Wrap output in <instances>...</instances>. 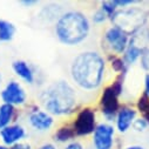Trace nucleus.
Returning a JSON list of instances; mask_svg holds the SVG:
<instances>
[{"label":"nucleus","instance_id":"nucleus-28","mask_svg":"<svg viewBox=\"0 0 149 149\" xmlns=\"http://www.w3.org/2000/svg\"><path fill=\"white\" fill-rule=\"evenodd\" d=\"M39 149H56V148H55V146L52 144V143H45V144H42Z\"/></svg>","mask_w":149,"mask_h":149},{"label":"nucleus","instance_id":"nucleus-25","mask_svg":"<svg viewBox=\"0 0 149 149\" xmlns=\"http://www.w3.org/2000/svg\"><path fill=\"white\" fill-rule=\"evenodd\" d=\"M10 149H31V144L25 143V142H19V143H15L14 146L10 147Z\"/></svg>","mask_w":149,"mask_h":149},{"label":"nucleus","instance_id":"nucleus-26","mask_svg":"<svg viewBox=\"0 0 149 149\" xmlns=\"http://www.w3.org/2000/svg\"><path fill=\"white\" fill-rule=\"evenodd\" d=\"M20 4L24 5L25 7H32L38 4V1H36V0H22V1H20Z\"/></svg>","mask_w":149,"mask_h":149},{"label":"nucleus","instance_id":"nucleus-11","mask_svg":"<svg viewBox=\"0 0 149 149\" xmlns=\"http://www.w3.org/2000/svg\"><path fill=\"white\" fill-rule=\"evenodd\" d=\"M28 122H29L31 127H33L35 130L47 132L53 127L54 119L49 113H47L46 110L35 109V110H32L29 113Z\"/></svg>","mask_w":149,"mask_h":149},{"label":"nucleus","instance_id":"nucleus-17","mask_svg":"<svg viewBox=\"0 0 149 149\" xmlns=\"http://www.w3.org/2000/svg\"><path fill=\"white\" fill-rule=\"evenodd\" d=\"M74 136H75V132H74L73 127H61L56 130L54 137H55V141L58 142H68L70 141Z\"/></svg>","mask_w":149,"mask_h":149},{"label":"nucleus","instance_id":"nucleus-10","mask_svg":"<svg viewBox=\"0 0 149 149\" xmlns=\"http://www.w3.org/2000/svg\"><path fill=\"white\" fill-rule=\"evenodd\" d=\"M25 137H26V129L18 123H12L0 129V139H1L4 146L8 148L14 146L15 143L22 142Z\"/></svg>","mask_w":149,"mask_h":149},{"label":"nucleus","instance_id":"nucleus-4","mask_svg":"<svg viewBox=\"0 0 149 149\" xmlns=\"http://www.w3.org/2000/svg\"><path fill=\"white\" fill-rule=\"evenodd\" d=\"M147 19L148 13L139 7L118 10L110 18L115 27L120 28L128 35L135 34L137 31H140L146 24Z\"/></svg>","mask_w":149,"mask_h":149},{"label":"nucleus","instance_id":"nucleus-3","mask_svg":"<svg viewBox=\"0 0 149 149\" xmlns=\"http://www.w3.org/2000/svg\"><path fill=\"white\" fill-rule=\"evenodd\" d=\"M41 102L47 113L53 115H66L77 106V93L67 81L53 82L41 93Z\"/></svg>","mask_w":149,"mask_h":149},{"label":"nucleus","instance_id":"nucleus-14","mask_svg":"<svg viewBox=\"0 0 149 149\" xmlns=\"http://www.w3.org/2000/svg\"><path fill=\"white\" fill-rule=\"evenodd\" d=\"M17 114V109L14 106L1 103L0 104V129L12 125Z\"/></svg>","mask_w":149,"mask_h":149},{"label":"nucleus","instance_id":"nucleus-15","mask_svg":"<svg viewBox=\"0 0 149 149\" xmlns=\"http://www.w3.org/2000/svg\"><path fill=\"white\" fill-rule=\"evenodd\" d=\"M144 49H146V48H144ZM144 49H143L142 47L135 45L134 42H132L130 39H129V44H128L127 49H126L125 53H123V59H122V60L125 61V63H126L127 66L133 65L134 62H136V61L141 58V55H142V53H143Z\"/></svg>","mask_w":149,"mask_h":149},{"label":"nucleus","instance_id":"nucleus-29","mask_svg":"<svg viewBox=\"0 0 149 149\" xmlns=\"http://www.w3.org/2000/svg\"><path fill=\"white\" fill-rule=\"evenodd\" d=\"M125 149H144L142 146H128Z\"/></svg>","mask_w":149,"mask_h":149},{"label":"nucleus","instance_id":"nucleus-27","mask_svg":"<svg viewBox=\"0 0 149 149\" xmlns=\"http://www.w3.org/2000/svg\"><path fill=\"white\" fill-rule=\"evenodd\" d=\"M144 94L149 96V74H147L144 78Z\"/></svg>","mask_w":149,"mask_h":149},{"label":"nucleus","instance_id":"nucleus-7","mask_svg":"<svg viewBox=\"0 0 149 149\" xmlns=\"http://www.w3.org/2000/svg\"><path fill=\"white\" fill-rule=\"evenodd\" d=\"M0 97H1L3 103L17 107L26 103L27 94L20 82L12 80L8 81L5 85V87L0 91Z\"/></svg>","mask_w":149,"mask_h":149},{"label":"nucleus","instance_id":"nucleus-30","mask_svg":"<svg viewBox=\"0 0 149 149\" xmlns=\"http://www.w3.org/2000/svg\"><path fill=\"white\" fill-rule=\"evenodd\" d=\"M1 86H3V77H1V74H0V91H1Z\"/></svg>","mask_w":149,"mask_h":149},{"label":"nucleus","instance_id":"nucleus-21","mask_svg":"<svg viewBox=\"0 0 149 149\" xmlns=\"http://www.w3.org/2000/svg\"><path fill=\"white\" fill-rule=\"evenodd\" d=\"M141 66L149 74V48H146L141 55Z\"/></svg>","mask_w":149,"mask_h":149},{"label":"nucleus","instance_id":"nucleus-16","mask_svg":"<svg viewBox=\"0 0 149 149\" xmlns=\"http://www.w3.org/2000/svg\"><path fill=\"white\" fill-rule=\"evenodd\" d=\"M17 33V27L8 20L0 19V42L12 41Z\"/></svg>","mask_w":149,"mask_h":149},{"label":"nucleus","instance_id":"nucleus-19","mask_svg":"<svg viewBox=\"0 0 149 149\" xmlns=\"http://www.w3.org/2000/svg\"><path fill=\"white\" fill-rule=\"evenodd\" d=\"M111 67H113V69L115 72H118L119 74H126L127 69H128V66L119 56H113V59H111Z\"/></svg>","mask_w":149,"mask_h":149},{"label":"nucleus","instance_id":"nucleus-5","mask_svg":"<svg viewBox=\"0 0 149 149\" xmlns=\"http://www.w3.org/2000/svg\"><path fill=\"white\" fill-rule=\"evenodd\" d=\"M96 126L95 110L91 107H86L78 113L73 123V129L77 136H87L94 133Z\"/></svg>","mask_w":149,"mask_h":149},{"label":"nucleus","instance_id":"nucleus-9","mask_svg":"<svg viewBox=\"0 0 149 149\" xmlns=\"http://www.w3.org/2000/svg\"><path fill=\"white\" fill-rule=\"evenodd\" d=\"M115 129L109 123H99L93 133V146L95 149H111L114 144Z\"/></svg>","mask_w":149,"mask_h":149},{"label":"nucleus","instance_id":"nucleus-20","mask_svg":"<svg viewBox=\"0 0 149 149\" xmlns=\"http://www.w3.org/2000/svg\"><path fill=\"white\" fill-rule=\"evenodd\" d=\"M101 10L106 13V15L108 18H111V15H113L119 8L116 7V5H115L114 1H103L101 4Z\"/></svg>","mask_w":149,"mask_h":149},{"label":"nucleus","instance_id":"nucleus-13","mask_svg":"<svg viewBox=\"0 0 149 149\" xmlns=\"http://www.w3.org/2000/svg\"><path fill=\"white\" fill-rule=\"evenodd\" d=\"M12 69L15 73V75L24 80L26 84L32 85L34 82V73L31 66L24 60H15L12 63Z\"/></svg>","mask_w":149,"mask_h":149},{"label":"nucleus","instance_id":"nucleus-22","mask_svg":"<svg viewBox=\"0 0 149 149\" xmlns=\"http://www.w3.org/2000/svg\"><path fill=\"white\" fill-rule=\"evenodd\" d=\"M132 127L137 132H144L146 128L148 127V123L143 118H140V119H135V121H134Z\"/></svg>","mask_w":149,"mask_h":149},{"label":"nucleus","instance_id":"nucleus-8","mask_svg":"<svg viewBox=\"0 0 149 149\" xmlns=\"http://www.w3.org/2000/svg\"><path fill=\"white\" fill-rule=\"evenodd\" d=\"M129 39L130 38H129L128 34H126L123 31H121L120 28H118L115 26L109 27L104 33L106 42L109 45L111 51L116 54H123L125 53V51L128 47Z\"/></svg>","mask_w":149,"mask_h":149},{"label":"nucleus","instance_id":"nucleus-23","mask_svg":"<svg viewBox=\"0 0 149 149\" xmlns=\"http://www.w3.org/2000/svg\"><path fill=\"white\" fill-rule=\"evenodd\" d=\"M107 19H108V17L106 15V13H104L102 10L96 11V12L94 13V15H93V21H94L95 24H102V22L106 21Z\"/></svg>","mask_w":149,"mask_h":149},{"label":"nucleus","instance_id":"nucleus-12","mask_svg":"<svg viewBox=\"0 0 149 149\" xmlns=\"http://www.w3.org/2000/svg\"><path fill=\"white\" fill-rule=\"evenodd\" d=\"M136 119V110L130 107H120L115 122H116V129L120 133H126L134 123Z\"/></svg>","mask_w":149,"mask_h":149},{"label":"nucleus","instance_id":"nucleus-18","mask_svg":"<svg viewBox=\"0 0 149 149\" xmlns=\"http://www.w3.org/2000/svg\"><path fill=\"white\" fill-rule=\"evenodd\" d=\"M137 109L142 113L143 119L147 121L149 126V96L147 94H142L137 101Z\"/></svg>","mask_w":149,"mask_h":149},{"label":"nucleus","instance_id":"nucleus-1","mask_svg":"<svg viewBox=\"0 0 149 149\" xmlns=\"http://www.w3.org/2000/svg\"><path fill=\"white\" fill-rule=\"evenodd\" d=\"M106 62L103 58L93 51L78 54L70 65V77L77 86L86 91L97 89L104 77Z\"/></svg>","mask_w":149,"mask_h":149},{"label":"nucleus","instance_id":"nucleus-24","mask_svg":"<svg viewBox=\"0 0 149 149\" xmlns=\"http://www.w3.org/2000/svg\"><path fill=\"white\" fill-rule=\"evenodd\" d=\"M63 149H85V148H84V146H82L80 142L73 141V142H69Z\"/></svg>","mask_w":149,"mask_h":149},{"label":"nucleus","instance_id":"nucleus-31","mask_svg":"<svg viewBox=\"0 0 149 149\" xmlns=\"http://www.w3.org/2000/svg\"><path fill=\"white\" fill-rule=\"evenodd\" d=\"M0 149H10V148L6 147V146H4V144H0Z\"/></svg>","mask_w":149,"mask_h":149},{"label":"nucleus","instance_id":"nucleus-6","mask_svg":"<svg viewBox=\"0 0 149 149\" xmlns=\"http://www.w3.org/2000/svg\"><path fill=\"white\" fill-rule=\"evenodd\" d=\"M120 94L115 92V89L108 86L104 88L101 99H100V108L103 116L108 121H113L116 118V114L120 109V102H119Z\"/></svg>","mask_w":149,"mask_h":149},{"label":"nucleus","instance_id":"nucleus-2","mask_svg":"<svg viewBox=\"0 0 149 149\" xmlns=\"http://www.w3.org/2000/svg\"><path fill=\"white\" fill-rule=\"evenodd\" d=\"M55 35L66 46H77L85 41L91 31L88 18L79 11H68L61 14L55 24Z\"/></svg>","mask_w":149,"mask_h":149}]
</instances>
